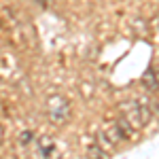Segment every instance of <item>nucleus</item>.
Masks as SVG:
<instances>
[{
  "instance_id": "obj_1",
  "label": "nucleus",
  "mask_w": 159,
  "mask_h": 159,
  "mask_svg": "<svg viewBox=\"0 0 159 159\" xmlns=\"http://www.w3.org/2000/svg\"><path fill=\"white\" fill-rule=\"evenodd\" d=\"M119 110H121V117L134 129H144L148 123H151V119H153L151 108H148L147 104H142V102H136V100L123 102L121 106H119Z\"/></svg>"
},
{
  "instance_id": "obj_2",
  "label": "nucleus",
  "mask_w": 159,
  "mask_h": 159,
  "mask_svg": "<svg viewBox=\"0 0 159 159\" xmlns=\"http://www.w3.org/2000/svg\"><path fill=\"white\" fill-rule=\"evenodd\" d=\"M70 115H72V108H70L68 98H64L60 93H53V96L47 98V117H49V121L53 123V125H64V123H68Z\"/></svg>"
},
{
  "instance_id": "obj_3",
  "label": "nucleus",
  "mask_w": 159,
  "mask_h": 159,
  "mask_svg": "<svg viewBox=\"0 0 159 159\" xmlns=\"http://www.w3.org/2000/svg\"><path fill=\"white\" fill-rule=\"evenodd\" d=\"M140 83H142V87L148 89V91H157V87H159L157 68H155V66H148L147 70L142 72V76H140Z\"/></svg>"
},
{
  "instance_id": "obj_4",
  "label": "nucleus",
  "mask_w": 159,
  "mask_h": 159,
  "mask_svg": "<svg viewBox=\"0 0 159 159\" xmlns=\"http://www.w3.org/2000/svg\"><path fill=\"white\" fill-rule=\"evenodd\" d=\"M36 147H38V153H40L43 157H49V155L55 153V142H53V138H49V136L36 140Z\"/></svg>"
},
{
  "instance_id": "obj_5",
  "label": "nucleus",
  "mask_w": 159,
  "mask_h": 159,
  "mask_svg": "<svg viewBox=\"0 0 159 159\" xmlns=\"http://www.w3.org/2000/svg\"><path fill=\"white\" fill-rule=\"evenodd\" d=\"M87 157H108V151H106V148L104 147H100L98 142H93V144H91V147L87 148Z\"/></svg>"
},
{
  "instance_id": "obj_6",
  "label": "nucleus",
  "mask_w": 159,
  "mask_h": 159,
  "mask_svg": "<svg viewBox=\"0 0 159 159\" xmlns=\"http://www.w3.org/2000/svg\"><path fill=\"white\" fill-rule=\"evenodd\" d=\"M34 142V132H30V129H25L19 134V144L21 147H28V144H32Z\"/></svg>"
},
{
  "instance_id": "obj_7",
  "label": "nucleus",
  "mask_w": 159,
  "mask_h": 159,
  "mask_svg": "<svg viewBox=\"0 0 159 159\" xmlns=\"http://www.w3.org/2000/svg\"><path fill=\"white\" fill-rule=\"evenodd\" d=\"M34 2H36L38 7H43V9H45V7H47V4H49V0H34Z\"/></svg>"
},
{
  "instance_id": "obj_8",
  "label": "nucleus",
  "mask_w": 159,
  "mask_h": 159,
  "mask_svg": "<svg viewBox=\"0 0 159 159\" xmlns=\"http://www.w3.org/2000/svg\"><path fill=\"white\" fill-rule=\"evenodd\" d=\"M2 140H4V125L0 123V144H2Z\"/></svg>"
}]
</instances>
